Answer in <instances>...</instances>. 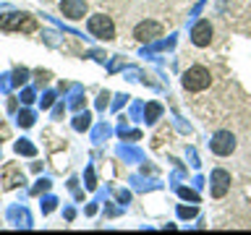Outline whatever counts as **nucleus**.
<instances>
[{
  "label": "nucleus",
  "instance_id": "obj_8",
  "mask_svg": "<svg viewBox=\"0 0 251 235\" xmlns=\"http://www.w3.org/2000/svg\"><path fill=\"white\" fill-rule=\"evenodd\" d=\"M227 188H230V175H227L225 170L212 172V196H215V199H223L227 193Z\"/></svg>",
  "mask_w": 251,
  "mask_h": 235
},
{
  "label": "nucleus",
  "instance_id": "obj_22",
  "mask_svg": "<svg viewBox=\"0 0 251 235\" xmlns=\"http://www.w3.org/2000/svg\"><path fill=\"white\" fill-rule=\"evenodd\" d=\"M86 186H89V188H94V172H92V167L86 170Z\"/></svg>",
  "mask_w": 251,
  "mask_h": 235
},
{
  "label": "nucleus",
  "instance_id": "obj_13",
  "mask_svg": "<svg viewBox=\"0 0 251 235\" xmlns=\"http://www.w3.org/2000/svg\"><path fill=\"white\" fill-rule=\"evenodd\" d=\"M31 123H34V115H31V113H26V110H24V113H19V125H24V128H29Z\"/></svg>",
  "mask_w": 251,
  "mask_h": 235
},
{
  "label": "nucleus",
  "instance_id": "obj_11",
  "mask_svg": "<svg viewBox=\"0 0 251 235\" xmlns=\"http://www.w3.org/2000/svg\"><path fill=\"white\" fill-rule=\"evenodd\" d=\"M89 120H92V115H89V113H84V115H76V120H74V128H76V131H86V128H89Z\"/></svg>",
  "mask_w": 251,
  "mask_h": 235
},
{
  "label": "nucleus",
  "instance_id": "obj_6",
  "mask_svg": "<svg viewBox=\"0 0 251 235\" xmlns=\"http://www.w3.org/2000/svg\"><path fill=\"white\" fill-rule=\"evenodd\" d=\"M60 11L66 19L78 21V19H84V13H86V3L84 0H60Z\"/></svg>",
  "mask_w": 251,
  "mask_h": 235
},
{
  "label": "nucleus",
  "instance_id": "obj_19",
  "mask_svg": "<svg viewBox=\"0 0 251 235\" xmlns=\"http://www.w3.org/2000/svg\"><path fill=\"white\" fill-rule=\"evenodd\" d=\"M180 196H183V199H191V201H199V193L188 191V188H180Z\"/></svg>",
  "mask_w": 251,
  "mask_h": 235
},
{
  "label": "nucleus",
  "instance_id": "obj_9",
  "mask_svg": "<svg viewBox=\"0 0 251 235\" xmlns=\"http://www.w3.org/2000/svg\"><path fill=\"white\" fill-rule=\"evenodd\" d=\"M19 183H24L21 170L16 167V164H8L5 172H3V188H13V186H19Z\"/></svg>",
  "mask_w": 251,
  "mask_h": 235
},
{
  "label": "nucleus",
  "instance_id": "obj_7",
  "mask_svg": "<svg viewBox=\"0 0 251 235\" xmlns=\"http://www.w3.org/2000/svg\"><path fill=\"white\" fill-rule=\"evenodd\" d=\"M209 39H212V24H209V21L194 24V29H191V42H194L196 47H207Z\"/></svg>",
  "mask_w": 251,
  "mask_h": 235
},
{
  "label": "nucleus",
  "instance_id": "obj_14",
  "mask_svg": "<svg viewBox=\"0 0 251 235\" xmlns=\"http://www.w3.org/2000/svg\"><path fill=\"white\" fill-rule=\"evenodd\" d=\"M26 78H29V70H26V68H19V70H16L13 84H26Z\"/></svg>",
  "mask_w": 251,
  "mask_h": 235
},
{
  "label": "nucleus",
  "instance_id": "obj_18",
  "mask_svg": "<svg viewBox=\"0 0 251 235\" xmlns=\"http://www.w3.org/2000/svg\"><path fill=\"white\" fill-rule=\"evenodd\" d=\"M121 157H128V160H139L141 154H139V152H133V149H123V146H121Z\"/></svg>",
  "mask_w": 251,
  "mask_h": 235
},
{
  "label": "nucleus",
  "instance_id": "obj_16",
  "mask_svg": "<svg viewBox=\"0 0 251 235\" xmlns=\"http://www.w3.org/2000/svg\"><path fill=\"white\" fill-rule=\"evenodd\" d=\"M105 136H110V128H107V125H100V128L94 131V141H100V139H105Z\"/></svg>",
  "mask_w": 251,
  "mask_h": 235
},
{
  "label": "nucleus",
  "instance_id": "obj_17",
  "mask_svg": "<svg viewBox=\"0 0 251 235\" xmlns=\"http://www.w3.org/2000/svg\"><path fill=\"white\" fill-rule=\"evenodd\" d=\"M71 107H81V89H74V97H71Z\"/></svg>",
  "mask_w": 251,
  "mask_h": 235
},
{
  "label": "nucleus",
  "instance_id": "obj_4",
  "mask_svg": "<svg viewBox=\"0 0 251 235\" xmlns=\"http://www.w3.org/2000/svg\"><path fill=\"white\" fill-rule=\"evenodd\" d=\"M209 146H212V152H215V154L227 157V154L235 152V136H233L230 131H217L215 136H212Z\"/></svg>",
  "mask_w": 251,
  "mask_h": 235
},
{
  "label": "nucleus",
  "instance_id": "obj_10",
  "mask_svg": "<svg viewBox=\"0 0 251 235\" xmlns=\"http://www.w3.org/2000/svg\"><path fill=\"white\" fill-rule=\"evenodd\" d=\"M160 115H162V105H160V102H149V105L144 107V120L147 123H154Z\"/></svg>",
  "mask_w": 251,
  "mask_h": 235
},
{
  "label": "nucleus",
  "instance_id": "obj_3",
  "mask_svg": "<svg viewBox=\"0 0 251 235\" xmlns=\"http://www.w3.org/2000/svg\"><path fill=\"white\" fill-rule=\"evenodd\" d=\"M0 29L5 31H13V29H24V31H34L37 29V21L31 19L29 13H5L3 19H0Z\"/></svg>",
  "mask_w": 251,
  "mask_h": 235
},
{
  "label": "nucleus",
  "instance_id": "obj_15",
  "mask_svg": "<svg viewBox=\"0 0 251 235\" xmlns=\"http://www.w3.org/2000/svg\"><path fill=\"white\" fill-rule=\"evenodd\" d=\"M178 214L183 217V219H188V217H194V214H196V207H180V209H178Z\"/></svg>",
  "mask_w": 251,
  "mask_h": 235
},
{
  "label": "nucleus",
  "instance_id": "obj_12",
  "mask_svg": "<svg viewBox=\"0 0 251 235\" xmlns=\"http://www.w3.org/2000/svg\"><path fill=\"white\" fill-rule=\"evenodd\" d=\"M16 152H19V154H26V157H34V154H37V149L31 146L29 141H24V139H21L19 144H16Z\"/></svg>",
  "mask_w": 251,
  "mask_h": 235
},
{
  "label": "nucleus",
  "instance_id": "obj_23",
  "mask_svg": "<svg viewBox=\"0 0 251 235\" xmlns=\"http://www.w3.org/2000/svg\"><path fill=\"white\" fill-rule=\"evenodd\" d=\"M52 105V94H45V99H42V107H50Z\"/></svg>",
  "mask_w": 251,
  "mask_h": 235
},
{
  "label": "nucleus",
  "instance_id": "obj_24",
  "mask_svg": "<svg viewBox=\"0 0 251 235\" xmlns=\"http://www.w3.org/2000/svg\"><path fill=\"white\" fill-rule=\"evenodd\" d=\"M118 199H121V201H128L131 193H128V191H118Z\"/></svg>",
  "mask_w": 251,
  "mask_h": 235
},
{
  "label": "nucleus",
  "instance_id": "obj_2",
  "mask_svg": "<svg viewBox=\"0 0 251 235\" xmlns=\"http://www.w3.org/2000/svg\"><path fill=\"white\" fill-rule=\"evenodd\" d=\"M209 81H212V76L204 66H194L183 73V86L188 92H204L209 86Z\"/></svg>",
  "mask_w": 251,
  "mask_h": 235
},
{
  "label": "nucleus",
  "instance_id": "obj_1",
  "mask_svg": "<svg viewBox=\"0 0 251 235\" xmlns=\"http://www.w3.org/2000/svg\"><path fill=\"white\" fill-rule=\"evenodd\" d=\"M86 29H89V34L92 37H97V39H105V42H110V39H115V26H113V21H110V16H92L89 21H86Z\"/></svg>",
  "mask_w": 251,
  "mask_h": 235
},
{
  "label": "nucleus",
  "instance_id": "obj_21",
  "mask_svg": "<svg viewBox=\"0 0 251 235\" xmlns=\"http://www.w3.org/2000/svg\"><path fill=\"white\" fill-rule=\"evenodd\" d=\"M21 102H26V105H29V102H34V92H31V89H24Z\"/></svg>",
  "mask_w": 251,
  "mask_h": 235
},
{
  "label": "nucleus",
  "instance_id": "obj_5",
  "mask_svg": "<svg viewBox=\"0 0 251 235\" xmlns=\"http://www.w3.org/2000/svg\"><path fill=\"white\" fill-rule=\"evenodd\" d=\"M133 37H136L139 42H154L157 37H162V26L157 21H141V24H136V29H133Z\"/></svg>",
  "mask_w": 251,
  "mask_h": 235
},
{
  "label": "nucleus",
  "instance_id": "obj_20",
  "mask_svg": "<svg viewBox=\"0 0 251 235\" xmlns=\"http://www.w3.org/2000/svg\"><path fill=\"white\" fill-rule=\"evenodd\" d=\"M107 99H110V94H107V92H102V94H100V99H97V107H100V110H105V107H107Z\"/></svg>",
  "mask_w": 251,
  "mask_h": 235
}]
</instances>
